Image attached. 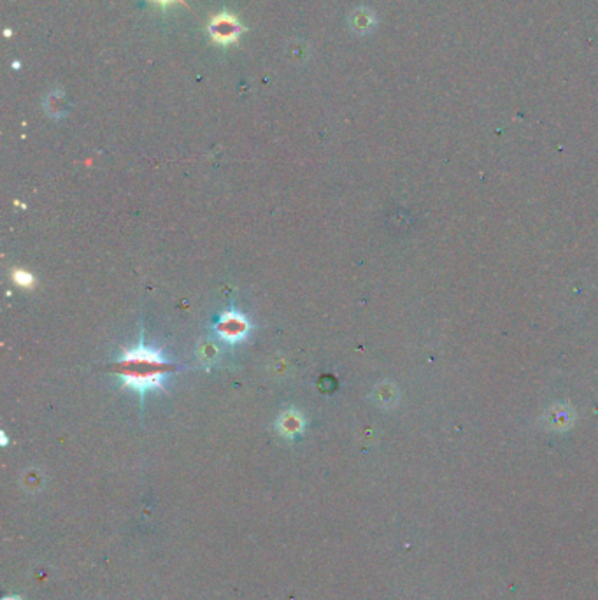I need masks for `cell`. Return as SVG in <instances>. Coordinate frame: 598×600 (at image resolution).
Returning <instances> with one entry per match:
<instances>
[{"label": "cell", "instance_id": "7", "mask_svg": "<svg viewBox=\"0 0 598 600\" xmlns=\"http://www.w3.org/2000/svg\"><path fill=\"white\" fill-rule=\"evenodd\" d=\"M155 2H160V4H172V2H178V0H155Z\"/></svg>", "mask_w": 598, "mask_h": 600}, {"label": "cell", "instance_id": "2", "mask_svg": "<svg viewBox=\"0 0 598 600\" xmlns=\"http://www.w3.org/2000/svg\"><path fill=\"white\" fill-rule=\"evenodd\" d=\"M212 332L221 342L228 346H235L246 339L251 332V323L241 311L232 306L228 311L221 313L212 325Z\"/></svg>", "mask_w": 598, "mask_h": 600}, {"label": "cell", "instance_id": "1", "mask_svg": "<svg viewBox=\"0 0 598 600\" xmlns=\"http://www.w3.org/2000/svg\"><path fill=\"white\" fill-rule=\"evenodd\" d=\"M111 369L120 376L123 388L134 390L141 397V407H144V397L151 390L168 393L164 379L165 376L178 372L179 365L165 358L162 349L148 346L144 340V332L141 330L139 342L135 345V348L123 349L120 358L113 363Z\"/></svg>", "mask_w": 598, "mask_h": 600}, {"label": "cell", "instance_id": "3", "mask_svg": "<svg viewBox=\"0 0 598 600\" xmlns=\"http://www.w3.org/2000/svg\"><path fill=\"white\" fill-rule=\"evenodd\" d=\"M242 26L237 19L228 13H221V15L212 16L211 23H209V33H211L212 40L219 42V45H230L237 40L241 35Z\"/></svg>", "mask_w": 598, "mask_h": 600}, {"label": "cell", "instance_id": "4", "mask_svg": "<svg viewBox=\"0 0 598 600\" xmlns=\"http://www.w3.org/2000/svg\"><path fill=\"white\" fill-rule=\"evenodd\" d=\"M304 430V418L297 411H286L279 418V432L286 437H295Z\"/></svg>", "mask_w": 598, "mask_h": 600}, {"label": "cell", "instance_id": "6", "mask_svg": "<svg viewBox=\"0 0 598 600\" xmlns=\"http://www.w3.org/2000/svg\"><path fill=\"white\" fill-rule=\"evenodd\" d=\"M13 279L16 281V285L23 286V288H30V286L33 285V278L25 271H15V274H13Z\"/></svg>", "mask_w": 598, "mask_h": 600}, {"label": "cell", "instance_id": "5", "mask_svg": "<svg viewBox=\"0 0 598 600\" xmlns=\"http://www.w3.org/2000/svg\"><path fill=\"white\" fill-rule=\"evenodd\" d=\"M374 25V16L370 15V13H356L353 18V26L356 30H360V32H367V30H370V26Z\"/></svg>", "mask_w": 598, "mask_h": 600}]
</instances>
